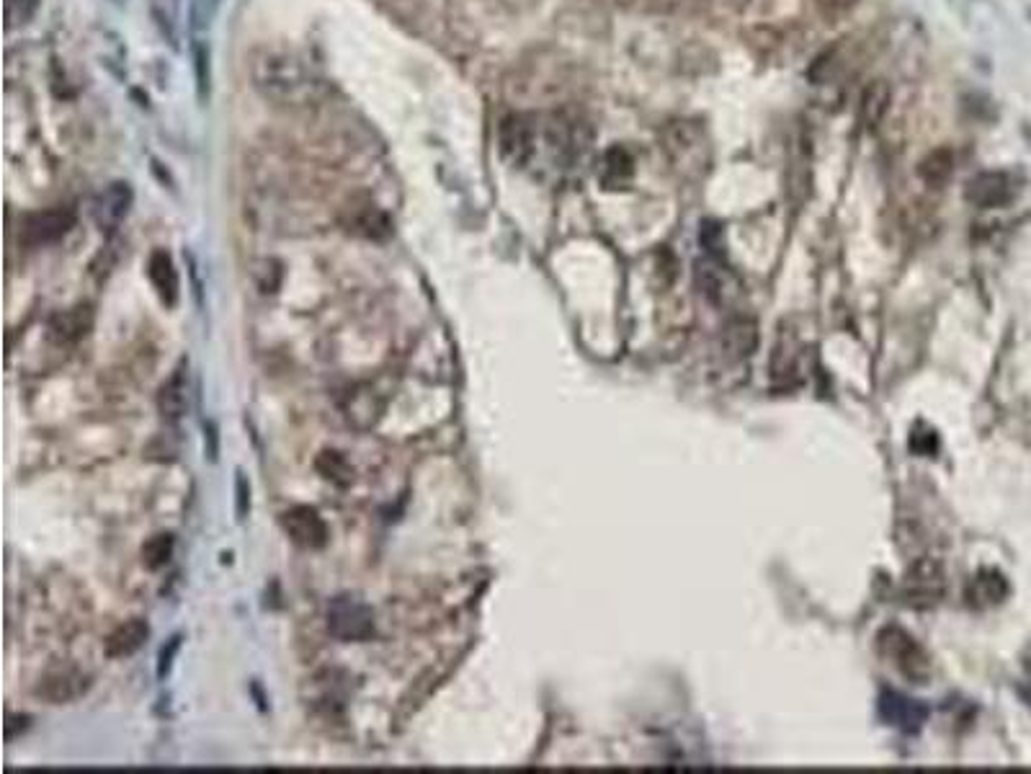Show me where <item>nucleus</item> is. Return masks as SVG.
I'll use <instances>...</instances> for the list:
<instances>
[{
  "mask_svg": "<svg viewBox=\"0 0 1031 774\" xmlns=\"http://www.w3.org/2000/svg\"><path fill=\"white\" fill-rule=\"evenodd\" d=\"M178 648H181V638H178V635H176V638L168 640V645H165L163 651H160V664H158V676H160V679H163V676L168 674V669H171L173 656H176V653H178Z\"/></svg>",
  "mask_w": 1031,
  "mask_h": 774,
  "instance_id": "7c9ffc66",
  "label": "nucleus"
},
{
  "mask_svg": "<svg viewBox=\"0 0 1031 774\" xmlns=\"http://www.w3.org/2000/svg\"><path fill=\"white\" fill-rule=\"evenodd\" d=\"M328 630L343 643H359L374 633L372 609L356 596H336L328 607Z\"/></svg>",
  "mask_w": 1031,
  "mask_h": 774,
  "instance_id": "423d86ee",
  "label": "nucleus"
},
{
  "mask_svg": "<svg viewBox=\"0 0 1031 774\" xmlns=\"http://www.w3.org/2000/svg\"><path fill=\"white\" fill-rule=\"evenodd\" d=\"M343 411L356 429H369L382 413V400H377L372 390H354V393H348Z\"/></svg>",
  "mask_w": 1031,
  "mask_h": 774,
  "instance_id": "412c9836",
  "label": "nucleus"
},
{
  "mask_svg": "<svg viewBox=\"0 0 1031 774\" xmlns=\"http://www.w3.org/2000/svg\"><path fill=\"white\" fill-rule=\"evenodd\" d=\"M75 220H78V215L68 204L39 209V212H31L24 220L19 240L26 248L49 246V243H57L60 238H65L75 228Z\"/></svg>",
  "mask_w": 1031,
  "mask_h": 774,
  "instance_id": "20e7f679",
  "label": "nucleus"
},
{
  "mask_svg": "<svg viewBox=\"0 0 1031 774\" xmlns=\"http://www.w3.org/2000/svg\"><path fill=\"white\" fill-rule=\"evenodd\" d=\"M153 26L171 50H181V0H147Z\"/></svg>",
  "mask_w": 1031,
  "mask_h": 774,
  "instance_id": "4468645a",
  "label": "nucleus"
},
{
  "mask_svg": "<svg viewBox=\"0 0 1031 774\" xmlns=\"http://www.w3.org/2000/svg\"><path fill=\"white\" fill-rule=\"evenodd\" d=\"M1016 197V186L1011 176L1003 171H983L964 186V199L977 209H998L1011 204Z\"/></svg>",
  "mask_w": 1031,
  "mask_h": 774,
  "instance_id": "6e6552de",
  "label": "nucleus"
},
{
  "mask_svg": "<svg viewBox=\"0 0 1031 774\" xmlns=\"http://www.w3.org/2000/svg\"><path fill=\"white\" fill-rule=\"evenodd\" d=\"M758 344V331L756 323L751 318H733L722 331V351L727 354V359H738L751 357L753 349Z\"/></svg>",
  "mask_w": 1031,
  "mask_h": 774,
  "instance_id": "dca6fc26",
  "label": "nucleus"
},
{
  "mask_svg": "<svg viewBox=\"0 0 1031 774\" xmlns=\"http://www.w3.org/2000/svg\"><path fill=\"white\" fill-rule=\"evenodd\" d=\"M29 715H8V723H6V738L11 741L13 736H16V728H21L24 731L26 725H29Z\"/></svg>",
  "mask_w": 1031,
  "mask_h": 774,
  "instance_id": "72a5a7b5",
  "label": "nucleus"
},
{
  "mask_svg": "<svg viewBox=\"0 0 1031 774\" xmlns=\"http://www.w3.org/2000/svg\"><path fill=\"white\" fill-rule=\"evenodd\" d=\"M147 274H150V282H153L160 300H163L165 305H176L178 295H181V282H178V271L176 266H173V258L165 251H155L153 256H150V264H147Z\"/></svg>",
  "mask_w": 1031,
  "mask_h": 774,
  "instance_id": "2eb2a0df",
  "label": "nucleus"
},
{
  "mask_svg": "<svg viewBox=\"0 0 1031 774\" xmlns=\"http://www.w3.org/2000/svg\"><path fill=\"white\" fill-rule=\"evenodd\" d=\"M952 173L954 153L949 148H936L934 153H928L926 158L921 160V166H918V176H921L928 186H944L946 181L952 179Z\"/></svg>",
  "mask_w": 1031,
  "mask_h": 774,
  "instance_id": "a878e982",
  "label": "nucleus"
},
{
  "mask_svg": "<svg viewBox=\"0 0 1031 774\" xmlns=\"http://www.w3.org/2000/svg\"><path fill=\"white\" fill-rule=\"evenodd\" d=\"M810 135L805 132V127H797L792 135V148H789V179H792V189H807V179H810Z\"/></svg>",
  "mask_w": 1031,
  "mask_h": 774,
  "instance_id": "aec40b11",
  "label": "nucleus"
},
{
  "mask_svg": "<svg viewBox=\"0 0 1031 774\" xmlns=\"http://www.w3.org/2000/svg\"><path fill=\"white\" fill-rule=\"evenodd\" d=\"M892 104V88L887 80H872L864 93H861L859 101V117L861 124L867 129H877L882 124V119L887 117Z\"/></svg>",
  "mask_w": 1031,
  "mask_h": 774,
  "instance_id": "f3484780",
  "label": "nucleus"
},
{
  "mask_svg": "<svg viewBox=\"0 0 1031 774\" xmlns=\"http://www.w3.org/2000/svg\"><path fill=\"white\" fill-rule=\"evenodd\" d=\"M158 406H160V411H163V416H168V418H178L181 413H184L186 382H184V372H181V369H178L176 375H173L171 380L163 385V390H160V398H158Z\"/></svg>",
  "mask_w": 1031,
  "mask_h": 774,
  "instance_id": "bb28decb",
  "label": "nucleus"
},
{
  "mask_svg": "<svg viewBox=\"0 0 1031 774\" xmlns=\"http://www.w3.org/2000/svg\"><path fill=\"white\" fill-rule=\"evenodd\" d=\"M498 140H501L503 158L511 160L513 166H524V163H529L534 150H537V119L529 117V114H511V117L501 122Z\"/></svg>",
  "mask_w": 1031,
  "mask_h": 774,
  "instance_id": "0eeeda50",
  "label": "nucleus"
},
{
  "mask_svg": "<svg viewBox=\"0 0 1031 774\" xmlns=\"http://www.w3.org/2000/svg\"><path fill=\"white\" fill-rule=\"evenodd\" d=\"M173 555V537L171 535H155L142 547V560L147 568H163Z\"/></svg>",
  "mask_w": 1031,
  "mask_h": 774,
  "instance_id": "c85d7f7f",
  "label": "nucleus"
},
{
  "mask_svg": "<svg viewBox=\"0 0 1031 774\" xmlns=\"http://www.w3.org/2000/svg\"><path fill=\"white\" fill-rule=\"evenodd\" d=\"M825 13H843L848 8H854L856 0H815Z\"/></svg>",
  "mask_w": 1031,
  "mask_h": 774,
  "instance_id": "473e14b6",
  "label": "nucleus"
},
{
  "mask_svg": "<svg viewBox=\"0 0 1031 774\" xmlns=\"http://www.w3.org/2000/svg\"><path fill=\"white\" fill-rule=\"evenodd\" d=\"M147 635H150V627H147L145 620H129L124 625H119L114 633L106 638L104 651L109 658H127L132 653H137L145 645Z\"/></svg>",
  "mask_w": 1031,
  "mask_h": 774,
  "instance_id": "a211bd4d",
  "label": "nucleus"
},
{
  "mask_svg": "<svg viewBox=\"0 0 1031 774\" xmlns=\"http://www.w3.org/2000/svg\"><path fill=\"white\" fill-rule=\"evenodd\" d=\"M129 204H132V189L124 181H114L106 186L93 202V217L101 225V230L119 228V222L127 217Z\"/></svg>",
  "mask_w": 1031,
  "mask_h": 774,
  "instance_id": "f8f14e48",
  "label": "nucleus"
},
{
  "mask_svg": "<svg viewBox=\"0 0 1031 774\" xmlns=\"http://www.w3.org/2000/svg\"><path fill=\"white\" fill-rule=\"evenodd\" d=\"M663 153L681 171H704L709 163L707 129L691 119H676L663 132Z\"/></svg>",
  "mask_w": 1031,
  "mask_h": 774,
  "instance_id": "f03ea898",
  "label": "nucleus"
},
{
  "mask_svg": "<svg viewBox=\"0 0 1031 774\" xmlns=\"http://www.w3.org/2000/svg\"><path fill=\"white\" fill-rule=\"evenodd\" d=\"M318 470L323 473V478L333 480L338 486L351 483V467H348V462L338 452H323V457L318 460Z\"/></svg>",
  "mask_w": 1031,
  "mask_h": 774,
  "instance_id": "c756f323",
  "label": "nucleus"
},
{
  "mask_svg": "<svg viewBox=\"0 0 1031 774\" xmlns=\"http://www.w3.org/2000/svg\"><path fill=\"white\" fill-rule=\"evenodd\" d=\"M946 591L944 568L939 560L921 558L913 563L903 581V599L913 609H931L941 602Z\"/></svg>",
  "mask_w": 1031,
  "mask_h": 774,
  "instance_id": "39448f33",
  "label": "nucleus"
},
{
  "mask_svg": "<svg viewBox=\"0 0 1031 774\" xmlns=\"http://www.w3.org/2000/svg\"><path fill=\"white\" fill-rule=\"evenodd\" d=\"M222 8V0H191L189 6V29L194 34H204L212 29L214 19Z\"/></svg>",
  "mask_w": 1031,
  "mask_h": 774,
  "instance_id": "cd10ccee",
  "label": "nucleus"
},
{
  "mask_svg": "<svg viewBox=\"0 0 1031 774\" xmlns=\"http://www.w3.org/2000/svg\"><path fill=\"white\" fill-rule=\"evenodd\" d=\"M191 60H194L196 96L202 104H207L209 93H212V47L199 34H194V39H191Z\"/></svg>",
  "mask_w": 1031,
  "mask_h": 774,
  "instance_id": "4be33fe9",
  "label": "nucleus"
},
{
  "mask_svg": "<svg viewBox=\"0 0 1031 774\" xmlns=\"http://www.w3.org/2000/svg\"><path fill=\"white\" fill-rule=\"evenodd\" d=\"M882 713L890 723L903 725L908 731L918 728L926 718V707H921L918 702H910L900 695H885L882 697Z\"/></svg>",
  "mask_w": 1031,
  "mask_h": 774,
  "instance_id": "393cba45",
  "label": "nucleus"
},
{
  "mask_svg": "<svg viewBox=\"0 0 1031 774\" xmlns=\"http://www.w3.org/2000/svg\"><path fill=\"white\" fill-rule=\"evenodd\" d=\"M877 645L879 653L910 682L923 684L931 676V658L916 643V638H910L900 627H885L877 635Z\"/></svg>",
  "mask_w": 1031,
  "mask_h": 774,
  "instance_id": "7ed1b4c3",
  "label": "nucleus"
},
{
  "mask_svg": "<svg viewBox=\"0 0 1031 774\" xmlns=\"http://www.w3.org/2000/svg\"><path fill=\"white\" fill-rule=\"evenodd\" d=\"M91 323V308L65 310V313L52 318V323H49V336H52L55 344H75V341H80V338L91 331Z\"/></svg>",
  "mask_w": 1031,
  "mask_h": 774,
  "instance_id": "6ab92c4d",
  "label": "nucleus"
},
{
  "mask_svg": "<svg viewBox=\"0 0 1031 774\" xmlns=\"http://www.w3.org/2000/svg\"><path fill=\"white\" fill-rule=\"evenodd\" d=\"M235 493H238V516L245 519V514L251 509V488L245 483L243 473H238V480H235Z\"/></svg>",
  "mask_w": 1031,
  "mask_h": 774,
  "instance_id": "2f4dec72",
  "label": "nucleus"
},
{
  "mask_svg": "<svg viewBox=\"0 0 1031 774\" xmlns=\"http://www.w3.org/2000/svg\"><path fill=\"white\" fill-rule=\"evenodd\" d=\"M251 83L263 101L279 109H307L323 101L325 80L305 57L284 47H256L248 55Z\"/></svg>",
  "mask_w": 1031,
  "mask_h": 774,
  "instance_id": "f257e3e1",
  "label": "nucleus"
},
{
  "mask_svg": "<svg viewBox=\"0 0 1031 774\" xmlns=\"http://www.w3.org/2000/svg\"><path fill=\"white\" fill-rule=\"evenodd\" d=\"M635 173V160L624 148H611L606 150L604 160H601V184L609 186V189H617V186L627 184Z\"/></svg>",
  "mask_w": 1031,
  "mask_h": 774,
  "instance_id": "b1692460",
  "label": "nucleus"
},
{
  "mask_svg": "<svg viewBox=\"0 0 1031 774\" xmlns=\"http://www.w3.org/2000/svg\"><path fill=\"white\" fill-rule=\"evenodd\" d=\"M1006 594H1008L1006 578L995 571H983L972 578L970 594L967 596H970V602L975 604V607H990V604L1001 602Z\"/></svg>",
  "mask_w": 1031,
  "mask_h": 774,
  "instance_id": "5701e85b",
  "label": "nucleus"
},
{
  "mask_svg": "<svg viewBox=\"0 0 1031 774\" xmlns=\"http://www.w3.org/2000/svg\"><path fill=\"white\" fill-rule=\"evenodd\" d=\"M343 228L367 240H385L392 233V222L372 199H354L343 209Z\"/></svg>",
  "mask_w": 1031,
  "mask_h": 774,
  "instance_id": "9d476101",
  "label": "nucleus"
},
{
  "mask_svg": "<svg viewBox=\"0 0 1031 774\" xmlns=\"http://www.w3.org/2000/svg\"><path fill=\"white\" fill-rule=\"evenodd\" d=\"M91 687V679L75 666H57L47 671L37 684V697L49 705H68V702L83 697Z\"/></svg>",
  "mask_w": 1031,
  "mask_h": 774,
  "instance_id": "1a4fd4ad",
  "label": "nucleus"
},
{
  "mask_svg": "<svg viewBox=\"0 0 1031 774\" xmlns=\"http://www.w3.org/2000/svg\"><path fill=\"white\" fill-rule=\"evenodd\" d=\"M281 527L287 532L289 540L307 550H318L328 542V527H325L323 516L310 506H294L287 514L281 516Z\"/></svg>",
  "mask_w": 1031,
  "mask_h": 774,
  "instance_id": "9b49d317",
  "label": "nucleus"
},
{
  "mask_svg": "<svg viewBox=\"0 0 1031 774\" xmlns=\"http://www.w3.org/2000/svg\"><path fill=\"white\" fill-rule=\"evenodd\" d=\"M735 284L730 269L714 261V258H704L696 264V287L714 305H722L725 300H730V287Z\"/></svg>",
  "mask_w": 1031,
  "mask_h": 774,
  "instance_id": "ddd939ff",
  "label": "nucleus"
}]
</instances>
